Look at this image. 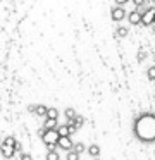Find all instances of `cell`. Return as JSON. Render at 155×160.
Returning a JSON list of instances; mask_svg holds the SVG:
<instances>
[{
	"label": "cell",
	"mask_w": 155,
	"mask_h": 160,
	"mask_svg": "<svg viewBox=\"0 0 155 160\" xmlns=\"http://www.w3.org/2000/svg\"><path fill=\"white\" fill-rule=\"evenodd\" d=\"M45 158H47V160H60V155H59V152L54 148V150H48Z\"/></svg>",
	"instance_id": "cell-15"
},
{
	"label": "cell",
	"mask_w": 155,
	"mask_h": 160,
	"mask_svg": "<svg viewBox=\"0 0 155 160\" xmlns=\"http://www.w3.org/2000/svg\"><path fill=\"white\" fill-rule=\"evenodd\" d=\"M34 108H36V105H29V107H28V110L33 112V114H34Z\"/></svg>",
	"instance_id": "cell-24"
},
{
	"label": "cell",
	"mask_w": 155,
	"mask_h": 160,
	"mask_svg": "<svg viewBox=\"0 0 155 160\" xmlns=\"http://www.w3.org/2000/svg\"><path fill=\"white\" fill-rule=\"evenodd\" d=\"M129 0H116V5H119V7H122V5H126Z\"/></svg>",
	"instance_id": "cell-22"
},
{
	"label": "cell",
	"mask_w": 155,
	"mask_h": 160,
	"mask_svg": "<svg viewBox=\"0 0 155 160\" xmlns=\"http://www.w3.org/2000/svg\"><path fill=\"white\" fill-rule=\"evenodd\" d=\"M59 115H60V112H59L55 107H50V108H48V112H47V119H54V121H57Z\"/></svg>",
	"instance_id": "cell-13"
},
{
	"label": "cell",
	"mask_w": 155,
	"mask_h": 160,
	"mask_svg": "<svg viewBox=\"0 0 155 160\" xmlns=\"http://www.w3.org/2000/svg\"><path fill=\"white\" fill-rule=\"evenodd\" d=\"M93 160H100V158H93Z\"/></svg>",
	"instance_id": "cell-25"
},
{
	"label": "cell",
	"mask_w": 155,
	"mask_h": 160,
	"mask_svg": "<svg viewBox=\"0 0 155 160\" xmlns=\"http://www.w3.org/2000/svg\"><path fill=\"white\" fill-rule=\"evenodd\" d=\"M21 160H33L31 153H21Z\"/></svg>",
	"instance_id": "cell-21"
},
{
	"label": "cell",
	"mask_w": 155,
	"mask_h": 160,
	"mask_svg": "<svg viewBox=\"0 0 155 160\" xmlns=\"http://www.w3.org/2000/svg\"><path fill=\"white\" fill-rule=\"evenodd\" d=\"M127 21H129V24H133V26L141 24V12H138V11H131L129 14H127Z\"/></svg>",
	"instance_id": "cell-6"
},
{
	"label": "cell",
	"mask_w": 155,
	"mask_h": 160,
	"mask_svg": "<svg viewBox=\"0 0 155 160\" xmlns=\"http://www.w3.org/2000/svg\"><path fill=\"white\" fill-rule=\"evenodd\" d=\"M147 78L150 81H155V66H150L147 69Z\"/></svg>",
	"instance_id": "cell-18"
},
{
	"label": "cell",
	"mask_w": 155,
	"mask_h": 160,
	"mask_svg": "<svg viewBox=\"0 0 155 160\" xmlns=\"http://www.w3.org/2000/svg\"><path fill=\"white\" fill-rule=\"evenodd\" d=\"M127 33H129V29H127L126 26H119L117 31H116V36H117V38H126Z\"/></svg>",
	"instance_id": "cell-16"
},
{
	"label": "cell",
	"mask_w": 155,
	"mask_h": 160,
	"mask_svg": "<svg viewBox=\"0 0 155 160\" xmlns=\"http://www.w3.org/2000/svg\"><path fill=\"white\" fill-rule=\"evenodd\" d=\"M153 31H155V26H153Z\"/></svg>",
	"instance_id": "cell-26"
},
{
	"label": "cell",
	"mask_w": 155,
	"mask_h": 160,
	"mask_svg": "<svg viewBox=\"0 0 155 160\" xmlns=\"http://www.w3.org/2000/svg\"><path fill=\"white\" fill-rule=\"evenodd\" d=\"M57 121H54V119H45L43 122V129H47V131H52V129H57Z\"/></svg>",
	"instance_id": "cell-10"
},
{
	"label": "cell",
	"mask_w": 155,
	"mask_h": 160,
	"mask_svg": "<svg viewBox=\"0 0 155 160\" xmlns=\"http://www.w3.org/2000/svg\"><path fill=\"white\" fill-rule=\"evenodd\" d=\"M17 139L14 138V136H5L3 138V141H2V145H5V146H10V148H16V145H17Z\"/></svg>",
	"instance_id": "cell-11"
},
{
	"label": "cell",
	"mask_w": 155,
	"mask_h": 160,
	"mask_svg": "<svg viewBox=\"0 0 155 160\" xmlns=\"http://www.w3.org/2000/svg\"><path fill=\"white\" fill-rule=\"evenodd\" d=\"M110 18H112V21L121 22L124 18H127V14H126V11H124L122 7L116 5V7H112V9H110Z\"/></svg>",
	"instance_id": "cell-5"
},
{
	"label": "cell",
	"mask_w": 155,
	"mask_h": 160,
	"mask_svg": "<svg viewBox=\"0 0 155 160\" xmlns=\"http://www.w3.org/2000/svg\"><path fill=\"white\" fill-rule=\"evenodd\" d=\"M145 126H147V132L141 138V141L152 143L155 139V117L153 115H141V117L134 119V134H140L141 131H145Z\"/></svg>",
	"instance_id": "cell-1"
},
{
	"label": "cell",
	"mask_w": 155,
	"mask_h": 160,
	"mask_svg": "<svg viewBox=\"0 0 155 160\" xmlns=\"http://www.w3.org/2000/svg\"><path fill=\"white\" fill-rule=\"evenodd\" d=\"M153 19H155V7H147V11L141 14V24L150 26L153 24Z\"/></svg>",
	"instance_id": "cell-4"
},
{
	"label": "cell",
	"mask_w": 155,
	"mask_h": 160,
	"mask_svg": "<svg viewBox=\"0 0 155 160\" xmlns=\"http://www.w3.org/2000/svg\"><path fill=\"white\" fill-rule=\"evenodd\" d=\"M47 112H48V107L47 105H36V108H34V115H38V117H45L47 119Z\"/></svg>",
	"instance_id": "cell-9"
},
{
	"label": "cell",
	"mask_w": 155,
	"mask_h": 160,
	"mask_svg": "<svg viewBox=\"0 0 155 160\" xmlns=\"http://www.w3.org/2000/svg\"><path fill=\"white\" fill-rule=\"evenodd\" d=\"M133 4L136 5V9H143V7H147V0H133Z\"/></svg>",
	"instance_id": "cell-20"
},
{
	"label": "cell",
	"mask_w": 155,
	"mask_h": 160,
	"mask_svg": "<svg viewBox=\"0 0 155 160\" xmlns=\"http://www.w3.org/2000/svg\"><path fill=\"white\" fill-rule=\"evenodd\" d=\"M76 115H78V114H76V110H74L72 107H67V108L64 110V117L67 119V122H69V121H72V119H74Z\"/></svg>",
	"instance_id": "cell-14"
},
{
	"label": "cell",
	"mask_w": 155,
	"mask_h": 160,
	"mask_svg": "<svg viewBox=\"0 0 155 160\" xmlns=\"http://www.w3.org/2000/svg\"><path fill=\"white\" fill-rule=\"evenodd\" d=\"M72 146H74V141L71 139V136H60L57 141V148L59 150H65V152H71Z\"/></svg>",
	"instance_id": "cell-3"
},
{
	"label": "cell",
	"mask_w": 155,
	"mask_h": 160,
	"mask_svg": "<svg viewBox=\"0 0 155 160\" xmlns=\"http://www.w3.org/2000/svg\"><path fill=\"white\" fill-rule=\"evenodd\" d=\"M65 160H79V153H76L74 150H71V152H67V155H65Z\"/></svg>",
	"instance_id": "cell-19"
},
{
	"label": "cell",
	"mask_w": 155,
	"mask_h": 160,
	"mask_svg": "<svg viewBox=\"0 0 155 160\" xmlns=\"http://www.w3.org/2000/svg\"><path fill=\"white\" fill-rule=\"evenodd\" d=\"M153 2H155V0H153Z\"/></svg>",
	"instance_id": "cell-27"
},
{
	"label": "cell",
	"mask_w": 155,
	"mask_h": 160,
	"mask_svg": "<svg viewBox=\"0 0 155 160\" xmlns=\"http://www.w3.org/2000/svg\"><path fill=\"white\" fill-rule=\"evenodd\" d=\"M57 132H59V136H71V134H72L71 128H69L67 124H64V126H59V128H57Z\"/></svg>",
	"instance_id": "cell-12"
},
{
	"label": "cell",
	"mask_w": 155,
	"mask_h": 160,
	"mask_svg": "<svg viewBox=\"0 0 155 160\" xmlns=\"http://www.w3.org/2000/svg\"><path fill=\"white\" fill-rule=\"evenodd\" d=\"M14 150H16V152H21V153H23V146H21V143H17L16 148H14Z\"/></svg>",
	"instance_id": "cell-23"
},
{
	"label": "cell",
	"mask_w": 155,
	"mask_h": 160,
	"mask_svg": "<svg viewBox=\"0 0 155 160\" xmlns=\"http://www.w3.org/2000/svg\"><path fill=\"white\" fill-rule=\"evenodd\" d=\"M86 152H88L90 157H93V158H98V157H100V146H98V145H90L88 148H86Z\"/></svg>",
	"instance_id": "cell-8"
},
{
	"label": "cell",
	"mask_w": 155,
	"mask_h": 160,
	"mask_svg": "<svg viewBox=\"0 0 155 160\" xmlns=\"http://www.w3.org/2000/svg\"><path fill=\"white\" fill-rule=\"evenodd\" d=\"M72 150H74L76 153H79V155H81L83 152H86V146L83 145L81 141H76V143H74V146H72Z\"/></svg>",
	"instance_id": "cell-17"
},
{
	"label": "cell",
	"mask_w": 155,
	"mask_h": 160,
	"mask_svg": "<svg viewBox=\"0 0 155 160\" xmlns=\"http://www.w3.org/2000/svg\"><path fill=\"white\" fill-rule=\"evenodd\" d=\"M0 153H2L3 158H12L14 153H16V150L10 148V146H5V145H0Z\"/></svg>",
	"instance_id": "cell-7"
},
{
	"label": "cell",
	"mask_w": 155,
	"mask_h": 160,
	"mask_svg": "<svg viewBox=\"0 0 155 160\" xmlns=\"http://www.w3.org/2000/svg\"><path fill=\"white\" fill-rule=\"evenodd\" d=\"M40 136H41V141L45 143V146H47L48 150H54L55 146H57V141H59V132L57 129H52V131H47V129H41L40 131Z\"/></svg>",
	"instance_id": "cell-2"
}]
</instances>
